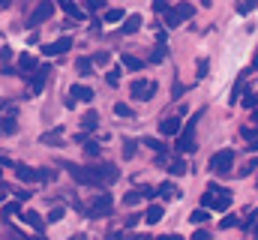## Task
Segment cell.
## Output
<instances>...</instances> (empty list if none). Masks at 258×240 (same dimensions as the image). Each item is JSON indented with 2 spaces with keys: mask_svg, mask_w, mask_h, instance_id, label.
Returning <instances> with one entry per match:
<instances>
[{
  "mask_svg": "<svg viewBox=\"0 0 258 240\" xmlns=\"http://www.w3.org/2000/svg\"><path fill=\"white\" fill-rule=\"evenodd\" d=\"M72 180L84 183V186H105V183H114L120 177V171L114 165H93V168H81V165H66Z\"/></svg>",
  "mask_w": 258,
  "mask_h": 240,
  "instance_id": "obj_1",
  "label": "cell"
},
{
  "mask_svg": "<svg viewBox=\"0 0 258 240\" xmlns=\"http://www.w3.org/2000/svg\"><path fill=\"white\" fill-rule=\"evenodd\" d=\"M129 93H132L138 102H150V99L156 96V84L147 81V78H135V81L129 84Z\"/></svg>",
  "mask_w": 258,
  "mask_h": 240,
  "instance_id": "obj_2",
  "label": "cell"
},
{
  "mask_svg": "<svg viewBox=\"0 0 258 240\" xmlns=\"http://www.w3.org/2000/svg\"><path fill=\"white\" fill-rule=\"evenodd\" d=\"M231 165H234V150H228V147L210 156V171H213V174H228Z\"/></svg>",
  "mask_w": 258,
  "mask_h": 240,
  "instance_id": "obj_3",
  "label": "cell"
},
{
  "mask_svg": "<svg viewBox=\"0 0 258 240\" xmlns=\"http://www.w3.org/2000/svg\"><path fill=\"white\" fill-rule=\"evenodd\" d=\"M51 15H54V3H51V0H39V3H36V9L27 15V27H39V24H42V21H48Z\"/></svg>",
  "mask_w": 258,
  "mask_h": 240,
  "instance_id": "obj_4",
  "label": "cell"
},
{
  "mask_svg": "<svg viewBox=\"0 0 258 240\" xmlns=\"http://www.w3.org/2000/svg\"><path fill=\"white\" fill-rule=\"evenodd\" d=\"M177 153H192L195 150V120H189L180 132H177Z\"/></svg>",
  "mask_w": 258,
  "mask_h": 240,
  "instance_id": "obj_5",
  "label": "cell"
},
{
  "mask_svg": "<svg viewBox=\"0 0 258 240\" xmlns=\"http://www.w3.org/2000/svg\"><path fill=\"white\" fill-rule=\"evenodd\" d=\"M111 207H114V201H111V195L108 192H99V198L87 207V216L90 219H99V216H111Z\"/></svg>",
  "mask_w": 258,
  "mask_h": 240,
  "instance_id": "obj_6",
  "label": "cell"
},
{
  "mask_svg": "<svg viewBox=\"0 0 258 240\" xmlns=\"http://www.w3.org/2000/svg\"><path fill=\"white\" fill-rule=\"evenodd\" d=\"M48 75H51V69H48V66H36V69H33V75H30V96H39V93H42V87H45Z\"/></svg>",
  "mask_w": 258,
  "mask_h": 240,
  "instance_id": "obj_7",
  "label": "cell"
},
{
  "mask_svg": "<svg viewBox=\"0 0 258 240\" xmlns=\"http://www.w3.org/2000/svg\"><path fill=\"white\" fill-rule=\"evenodd\" d=\"M72 48V39L69 36H60V39H54V42H48L45 48H42V54H48V57H60Z\"/></svg>",
  "mask_w": 258,
  "mask_h": 240,
  "instance_id": "obj_8",
  "label": "cell"
},
{
  "mask_svg": "<svg viewBox=\"0 0 258 240\" xmlns=\"http://www.w3.org/2000/svg\"><path fill=\"white\" fill-rule=\"evenodd\" d=\"M18 219H21L24 225H30L33 231H39V234L45 231V222H42V216H39L36 210H18Z\"/></svg>",
  "mask_w": 258,
  "mask_h": 240,
  "instance_id": "obj_9",
  "label": "cell"
},
{
  "mask_svg": "<svg viewBox=\"0 0 258 240\" xmlns=\"http://www.w3.org/2000/svg\"><path fill=\"white\" fill-rule=\"evenodd\" d=\"M15 174H18V180H24V183H36V180H42L39 168H27V165H15Z\"/></svg>",
  "mask_w": 258,
  "mask_h": 240,
  "instance_id": "obj_10",
  "label": "cell"
},
{
  "mask_svg": "<svg viewBox=\"0 0 258 240\" xmlns=\"http://www.w3.org/2000/svg\"><path fill=\"white\" fill-rule=\"evenodd\" d=\"M180 129H183L180 117H165L162 123H159V132H162V135H177Z\"/></svg>",
  "mask_w": 258,
  "mask_h": 240,
  "instance_id": "obj_11",
  "label": "cell"
},
{
  "mask_svg": "<svg viewBox=\"0 0 258 240\" xmlns=\"http://www.w3.org/2000/svg\"><path fill=\"white\" fill-rule=\"evenodd\" d=\"M33 69H36V60L30 57V54H21V57H18V75L30 78V75H33Z\"/></svg>",
  "mask_w": 258,
  "mask_h": 240,
  "instance_id": "obj_12",
  "label": "cell"
},
{
  "mask_svg": "<svg viewBox=\"0 0 258 240\" xmlns=\"http://www.w3.org/2000/svg\"><path fill=\"white\" fill-rule=\"evenodd\" d=\"M69 96H75L78 102H90V99H93V90H90V87H84V84H72Z\"/></svg>",
  "mask_w": 258,
  "mask_h": 240,
  "instance_id": "obj_13",
  "label": "cell"
},
{
  "mask_svg": "<svg viewBox=\"0 0 258 240\" xmlns=\"http://www.w3.org/2000/svg\"><path fill=\"white\" fill-rule=\"evenodd\" d=\"M156 192H159V195H162L165 201H171V198H180V195H183V192H180V189H177L174 183H162V186H159Z\"/></svg>",
  "mask_w": 258,
  "mask_h": 240,
  "instance_id": "obj_14",
  "label": "cell"
},
{
  "mask_svg": "<svg viewBox=\"0 0 258 240\" xmlns=\"http://www.w3.org/2000/svg\"><path fill=\"white\" fill-rule=\"evenodd\" d=\"M57 3L63 6V12L69 15V18H75V21H78V18H84V12H81V9H78V6H75L72 0H57Z\"/></svg>",
  "mask_w": 258,
  "mask_h": 240,
  "instance_id": "obj_15",
  "label": "cell"
},
{
  "mask_svg": "<svg viewBox=\"0 0 258 240\" xmlns=\"http://www.w3.org/2000/svg\"><path fill=\"white\" fill-rule=\"evenodd\" d=\"M93 57H78V75L81 78H87V75H93Z\"/></svg>",
  "mask_w": 258,
  "mask_h": 240,
  "instance_id": "obj_16",
  "label": "cell"
},
{
  "mask_svg": "<svg viewBox=\"0 0 258 240\" xmlns=\"http://www.w3.org/2000/svg\"><path fill=\"white\" fill-rule=\"evenodd\" d=\"M144 219H147V225H156V222L162 219V207H159V204H150L147 213H144Z\"/></svg>",
  "mask_w": 258,
  "mask_h": 240,
  "instance_id": "obj_17",
  "label": "cell"
},
{
  "mask_svg": "<svg viewBox=\"0 0 258 240\" xmlns=\"http://www.w3.org/2000/svg\"><path fill=\"white\" fill-rule=\"evenodd\" d=\"M174 12L180 15V21H186V18H192V15H195V6L183 0V3H177V6H174Z\"/></svg>",
  "mask_w": 258,
  "mask_h": 240,
  "instance_id": "obj_18",
  "label": "cell"
},
{
  "mask_svg": "<svg viewBox=\"0 0 258 240\" xmlns=\"http://www.w3.org/2000/svg\"><path fill=\"white\" fill-rule=\"evenodd\" d=\"M138 27H141V15H129V18H123V33H135V30H138Z\"/></svg>",
  "mask_w": 258,
  "mask_h": 240,
  "instance_id": "obj_19",
  "label": "cell"
},
{
  "mask_svg": "<svg viewBox=\"0 0 258 240\" xmlns=\"http://www.w3.org/2000/svg\"><path fill=\"white\" fill-rule=\"evenodd\" d=\"M120 63H123L126 69H132V72H138V69H144V63H141L138 57H132V54H123V57H120Z\"/></svg>",
  "mask_w": 258,
  "mask_h": 240,
  "instance_id": "obj_20",
  "label": "cell"
},
{
  "mask_svg": "<svg viewBox=\"0 0 258 240\" xmlns=\"http://www.w3.org/2000/svg\"><path fill=\"white\" fill-rule=\"evenodd\" d=\"M207 219H210V213H207V210H204V207H198V210H192V213H189V222H198V225H201V222H207Z\"/></svg>",
  "mask_w": 258,
  "mask_h": 240,
  "instance_id": "obj_21",
  "label": "cell"
},
{
  "mask_svg": "<svg viewBox=\"0 0 258 240\" xmlns=\"http://www.w3.org/2000/svg\"><path fill=\"white\" fill-rule=\"evenodd\" d=\"M165 54H168V48H165V42L159 39V45H156V51L150 54V60H153V63H162V60H165Z\"/></svg>",
  "mask_w": 258,
  "mask_h": 240,
  "instance_id": "obj_22",
  "label": "cell"
},
{
  "mask_svg": "<svg viewBox=\"0 0 258 240\" xmlns=\"http://www.w3.org/2000/svg\"><path fill=\"white\" fill-rule=\"evenodd\" d=\"M162 15H165V27H168V30H171V27H177V24H180V15H177V12H174V9H168V12H162Z\"/></svg>",
  "mask_w": 258,
  "mask_h": 240,
  "instance_id": "obj_23",
  "label": "cell"
},
{
  "mask_svg": "<svg viewBox=\"0 0 258 240\" xmlns=\"http://www.w3.org/2000/svg\"><path fill=\"white\" fill-rule=\"evenodd\" d=\"M138 201H144V198H141V189H132V192L123 195V204H129V207H132V204H138Z\"/></svg>",
  "mask_w": 258,
  "mask_h": 240,
  "instance_id": "obj_24",
  "label": "cell"
},
{
  "mask_svg": "<svg viewBox=\"0 0 258 240\" xmlns=\"http://www.w3.org/2000/svg\"><path fill=\"white\" fill-rule=\"evenodd\" d=\"M81 126H84V129L90 132V129H96V126H99V117H96V114L90 111V114H84V120H81Z\"/></svg>",
  "mask_w": 258,
  "mask_h": 240,
  "instance_id": "obj_25",
  "label": "cell"
},
{
  "mask_svg": "<svg viewBox=\"0 0 258 240\" xmlns=\"http://www.w3.org/2000/svg\"><path fill=\"white\" fill-rule=\"evenodd\" d=\"M168 171H171V174H174V177H180V174H186V162H183V159H174V162H171V168H168Z\"/></svg>",
  "mask_w": 258,
  "mask_h": 240,
  "instance_id": "obj_26",
  "label": "cell"
},
{
  "mask_svg": "<svg viewBox=\"0 0 258 240\" xmlns=\"http://www.w3.org/2000/svg\"><path fill=\"white\" fill-rule=\"evenodd\" d=\"M105 21H108V24L123 21V9H108V12H105Z\"/></svg>",
  "mask_w": 258,
  "mask_h": 240,
  "instance_id": "obj_27",
  "label": "cell"
},
{
  "mask_svg": "<svg viewBox=\"0 0 258 240\" xmlns=\"http://www.w3.org/2000/svg\"><path fill=\"white\" fill-rule=\"evenodd\" d=\"M114 114H117V117H132V108H129L126 102H117V105H114Z\"/></svg>",
  "mask_w": 258,
  "mask_h": 240,
  "instance_id": "obj_28",
  "label": "cell"
},
{
  "mask_svg": "<svg viewBox=\"0 0 258 240\" xmlns=\"http://www.w3.org/2000/svg\"><path fill=\"white\" fill-rule=\"evenodd\" d=\"M243 108H258V90L243 96Z\"/></svg>",
  "mask_w": 258,
  "mask_h": 240,
  "instance_id": "obj_29",
  "label": "cell"
},
{
  "mask_svg": "<svg viewBox=\"0 0 258 240\" xmlns=\"http://www.w3.org/2000/svg\"><path fill=\"white\" fill-rule=\"evenodd\" d=\"M84 153L87 156H99V141H87L84 144Z\"/></svg>",
  "mask_w": 258,
  "mask_h": 240,
  "instance_id": "obj_30",
  "label": "cell"
},
{
  "mask_svg": "<svg viewBox=\"0 0 258 240\" xmlns=\"http://www.w3.org/2000/svg\"><path fill=\"white\" fill-rule=\"evenodd\" d=\"M144 144H147V147H153L156 153H165V144H162V141H156V138H147Z\"/></svg>",
  "mask_w": 258,
  "mask_h": 240,
  "instance_id": "obj_31",
  "label": "cell"
},
{
  "mask_svg": "<svg viewBox=\"0 0 258 240\" xmlns=\"http://www.w3.org/2000/svg\"><path fill=\"white\" fill-rule=\"evenodd\" d=\"M138 189H141V198H144V201H150L153 195H159V192H156L153 186H138Z\"/></svg>",
  "mask_w": 258,
  "mask_h": 240,
  "instance_id": "obj_32",
  "label": "cell"
},
{
  "mask_svg": "<svg viewBox=\"0 0 258 240\" xmlns=\"http://www.w3.org/2000/svg\"><path fill=\"white\" fill-rule=\"evenodd\" d=\"M252 6H255L252 0H240V3H237V12H240V15H246V12H252Z\"/></svg>",
  "mask_w": 258,
  "mask_h": 240,
  "instance_id": "obj_33",
  "label": "cell"
},
{
  "mask_svg": "<svg viewBox=\"0 0 258 240\" xmlns=\"http://www.w3.org/2000/svg\"><path fill=\"white\" fill-rule=\"evenodd\" d=\"M126 147H123V159H132L135 156V141H123Z\"/></svg>",
  "mask_w": 258,
  "mask_h": 240,
  "instance_id": "obj_34",
  "label": "cell"
},
{
  "mask_svg": "<svg viewBox=\"0 0 258 240\" xmlns=\"http://www.w3.org/2000/svg\"><path fill=\"white\" fill-rule=\"evenodd\" d=\"M243 228H246V231H258V210L252 213V219H249V222H243Z\"/></svg>",
  "mask_w": 258,
  "mask_h": 240,
  "instance_id": "obj_35",
  "label": "cell"
},
{
  "mask_svg": "<svg viewBox=\"0 0 258 240\" xmlns=\"http://www.w3.org/2000/svg\"><path fill=\"white\" fill-rule=\"evenodd\" d=\"M243 138H258V126H243Z\"/></svg>",
  "mask_w": 258,
  "mask_h": 240,
  "instance_id": "obj_36",
  "label": "cell"
},
{
  "mask_svg": "<svg viewBox=\"0 0 258 240\" xmlns=\"http://www.w3.org/2000/svg\"><path fill=\"white\" fill-rule=\"evenodd\" d=\"M18 210H21V207H18V201H12V204H6L0 213H3V216H9V213H18Z\"/></svg>",
  "mask_w": 258,
  "mask_h": 240,
  "instance_id": "obj_37",
  "label": "cell"
},
{
  "mask_svg": "<svg viewBox=\"0 0 258 240\" xmlns=\"http://www.w3.org/2000/svg\"><path fill=\"white\" fill-rule=\"evenodd\" d=\"M48 219H51V222H60V219H63V207H54V210L48 213Z\"/></svg>",
  "mask_w": 258,
  "mask_h": 240,
  "instance_id": "obj_38",
  "label": "cell"
},
{
  "mask_svg": "<svg viewBox=\"0 0 258 240\" xmlns=\"http://www.w3.org/2000/svg\"><path fill=\"white\" fill-rule=\"evenodd\" d=\"M219 225H222V228H234V225H240V222H237V216H225Z\"/></svg>",
  "mask_w": 258,
  "mask_h": 240,
  "instance_id": "obj_39",
  "label": "cell"
},
{
  "mask_svg": "<svg viewBox=\"0 0 258 240\" xmlns=\"http://www.w3.org/2000/svg\"><path fill=\"white\" fill-rule=\"evenodd\" d=\"M108 54H105V51H99V54H93V63H96V66H105V63H108Z\"/></svg>",
  "mask_w": 258,
  "mask_h": 240,
  "instance_id": "obj_40",
  "label": "cell"
},
{
  "mask_svg": "<svg viewBox=\"0 0 258 240\" xmlns=\"http://www.w3.org/2000/svg\"><path fill=\"white\" fill-rule=\"evenodd\" d=\"M105 81H108L111 87H117V84H120V75H117V72H108V75H105Z\"/></svg>",
  "mask_w": 258,
  "mask_h": 240,
  "instance_id": "obj_41",
  "label": "cell"
},
{
  "mask_svg": "<svg viewBox=\"0 0 258 240\" xmlns=\"http://www.w3.org/2000/svg\"><path fill=\"white\" fill-rule=\"evenodd\" d=\"M153 9L156 12H168V0H153Z\"/></svg>",
  "mask_w": 258,
  "mask_h": 240,
  "instance_id": "obj_42",
  "label": "cell"
},
{
  "mask_svg": "<svg viewBox=\"0 0 258 240\" xmlns=\"http://www.w3.org/2000/svg\"><path fill=\"white\" fill-rule=\"evenodd\" d=\"M105 6V0H87V9L90 12H96V9H102Z\"/></svg>",
  "mask_w": 258,
  "mask_h": 240,
  "instance_id": "obj_43",
  "label": "cell"
},
{
  "mask_svg": "<svg viewBox=\"0 0 258 240\" xmlns=\"http://www.w3.org/2000/svg\"><path fill=\"white\" fill-rule=\"evenodd\" d=\"M198 78H204L207 75V60H198V72H195Z\"/></svg>",
  "mask_w": 258,
  "mask_h": 240,
  "instance_id": "obj_44",
  "label": "cell"
},
{
  "mask_svg": "<svg viewBox=\"0 0 258 240\" xmlns=\"http://www.w3.org/2000/svg\"><path fill=\"white\" fill-rule=\"evenodd\" d=\"M258 168V159H252V162H249V165H246V168H243V171H240V177H243V174H252V171H255Z\"/></svg>",
  "mask_w": 258,
  "mask_h": 240,
  "instance_id": "obj_45",
  "label": "cell"
},
{
  "mask_svg": "<svg viewBox=\"0 0 258 240\" xmlns=\"http://www.w3.org/2000/svg\"><path fill=\"white\" fill-rule=\"evenodd\" d=\"M0 60H3V63H6V60H12V48H6V45H3V48H0Z\"/></svg>",
  "mask_w": 258,
  "mask_h": 240,
  "instance_id": "obj_46",
  "label": "cell"
},
{
  "mask_svg": "<svg viewBox=\"0 0 258 240\" xmlns=\"http://www.w3.org/2000/svg\"><path fill=\"white\" fill-rule=\"evenodd\" d=\"M252 69H258V48H255V57H252Z\"/></svg>",
  "mask_w": 258,
  "mask_h": 240,
  "instance_id": "obj_47",
  "label": "cell"
},
{
  "mask_svg": "<svg viewBox=\"0 0 258 240\" xmlns=\"http://www.w3.org/2000/svg\"><path fill=\"white\" fill-rule=\"evenodd\" d=\"M210 3H213V0H201V6H210Z\"/></svg>",
  "mask_w": 258,
  "mask_h": 240,
  "instance_id": "obj_48",
  "label": "cell"
},
{
  "mask_svg": "<svg viewBox=\"0 0 258 240\" xmlns=\"http://www.w3.org/2000/svg\"><path fill=\"white\" fill-rule=\"evenodd\" d=\"M252 120H255V126H258V108H255V114H252Z\"/></svg>",
  "mask_w": 258,
  "mask_h": 240,
  "instance_id": "obj_49",
  "label": "cell"
},
{
  "mask_svg": "<svg viewBox=\"0 0 258 240\" xmlns=\"http://www.w3.org/2000/svg\"><path fill=\"white\" fill-rule=\"evenodd\" d=\"M0 6H9V0H0Z\"/></svg>",
  "mask_w": 258,
  "mask_h": 240,
  "instance_id": "obj_50",
  "label": "cell"
}]
</instances>
